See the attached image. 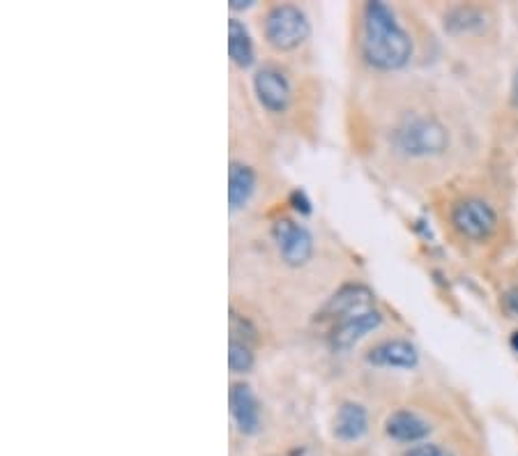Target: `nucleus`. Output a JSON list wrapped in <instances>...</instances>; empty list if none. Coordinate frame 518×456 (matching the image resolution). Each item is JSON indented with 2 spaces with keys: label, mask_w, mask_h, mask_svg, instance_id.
Returning <instances> with one entry per match:
<instances>
[{
  "label": "nucleus",
  "mask_w": 518,
  "mask_h": 456,
  "mask_svg": "<svg viewBox=\"0 0 518 456\" xmlns=\"http://www.w3.org/2000/svg\"><path fill=\"white\" fill-rule=\"evenodd\" d=\"M254 90L261 102L270 113H284L291 104V83L286 74L279 72L277 67H263L254 76Z\"/></svg>",
  "instance_id": "6"
},
{
  "label": "nucleus",
  "mask_w": 518,
  "mask_h": 456,
  "mask_svg": "<svg viewBox=\"0 0 518 456\" xmlns=\"http://www.w3.org/2000/svg\"><path fill=\"white\" fill-rule=\"evenodd\" d=\"M406 456H452V454H449L445 447H440V445L422 443V445L410 447V450L406 452Z\"/></svg>",
  "instance_id": "16"
},
{
  "label": "nucleus",
  "mask_w": 518,
  "mask_h": 456,
  "mask_svg": "<svg viewBox=\"0 0 518 456\" xmlns=\"http://www.w3.org/2000/svg\"><path fill=\"white\" fill-rule=\"evenodd\" d=\"M512 95H514V104H516V109H518V72H516V76H514V90H512Z\"/></svg>",
  "instance_id": "19"
},
{
  "label": "nucleus",
  "mask_w": 518,
  "mask_h": 456,
  "mask_svg": "<svg viewBox=\"0 0 518 456\" xmlns=\"http://www.w3.org/2000/svg\"><path fill=\"white\" fill-rule=\"evenodd\" d=\"M514 348L518 351V332H514Z\"/></svg>",
  "instance_id": "20"
},
{
  "label": "nucleus",
  "mask_w": 518,
  "mask_h": 456,
  "mask_svg": "<svg viewBox=\"0 0 518 456\" xmlns=\"http://www.w3.org/2000/svg\"><path fill=\"white\" fill-rule=\"evenodd\" d=\"M429 431V424L410 410H396L385 422V433L396 443H420L422 438L429 436Z\"/></svg>",
  "instance_id": "11"
},
{
  "label": "nucleus",
  "mask_w": 518,
  "mask_h": 456,
  "mask_svg": "<svg viewBox=\"0 0 518 456\" xmlns=\"http://www.w3.org/2000/svg\"><path fill=\"white\" fill-rule=\"evenodd\" d=\"M396 148L410 157H431L445 152L449 146L447 129L429 116H413L403 120L394 134Z\"/></svg>",
  "instance_id": "2"
},
{
  "label": "nucleus",
  "mask_w": 518,
  "mask_h": 456,
  "mask_svg": "<svg viewBox=\"0 0 518 456\" xmlns=\"http://www.w3.org/2000/svg\"><path fill=\"white\" fill-rule=\"evenodd\" d=\"M362 53L376 70H401L413 58V40L396 24L394 12L385 3H369L364 7Z\"/></svg>",
  "instance_id": "1"
},
{
  "label": "nucleus",
  "mask_w": 518,
  "mask_h": 456,
  "mask_svg": "<svg viewBox=\"0 0 518 456\" xmlns=\"http://www.w3.org/2000/svg\"><path fill=\"white\" fill-rule=\"evenodd\" d=\"M228 53L238 67H249L254 63V42H251L249 30L238 19L228 21Z\"/></svg>",
  "instance_id": "14"
},
{
  "label": "nucleus",
  "mask_w": 518,
  "mask_h": 456,
  "mask_svg": "<svg viewBox=\"0 0 518 456\" xmlns=\"http://www.w3.org/2000/svg\"><path fill=\"white\" fill-rule=\"evenodd\" d=\"M265 40L277 51H293L307 40L311 33L309 19L300 7L277 5L265 17Z\"/></svg>",
  "instance_id": "3"
},
{
  "label": "nucleus",
  "mask_w": 518,
  "mask_h": 456,
  "mask_svg": "<svg viewBox=\"0 0 518 456\" xmlns=\"http://www.w3.org/2000/svg\"><path fill=\"white\" fill-rule=\"evenodd\" d=\"M369 431V415L367 408L360 404H344L337 410V417H334V436H337L341 443H355L360 440L364 433Z\"/></svg>",
  "instance_id": "12"
},
{
  "label": "nucleus",
  "mask_w": 518,
  "mask_h": 456,
  "mask_svg": "<svg viewBox=\"0 0 518 456\" xmlns=\"http://www.w3.org/2000/svg\"><path fill=\"white\" fill-rule=\"evenodd\" d=\"M293 203H295L293 208H295L297 212H302V215H309V212H311L307 196H304L302 192H293Z\"/></svg>",
  "instance_id": "17"
},
{
  "label": "nucleus",
  "mask_w": 518,
  "mask_h": 456,
  "mask_svg": "<svg viewBox=\"0 0 518 456\" xmlns=\"http://www.w3.org/2000/svg\"><path fill=\"white\" fill-rule=\"evenodd\" d=\"M274 245L279 249V256L286 265H304L314 254V238L302 224H295L291 219H279L272 226Z\"/></svg>",
  "instance_id": "4"
},
{
  "label": "nucleus",
  "mask_w": 518,
  "mask_h": 456,
  "mask_svg": "<svg viewBox=\"0 0 518 456\" xmlns=\"http://www.w3.org/2000/svg\"><path fill=\"white\" fill-rule=\"evenodd\" d=\"M373 309V293L367 286H344L339 293H334L330 302L321 311V318H334V321H346L350 316L367 314Z\"/></svg>",
  "instance_id": "7"
},
{
  "label": "nucleus",
  "mask_w": 518,
  "mask_h": 456,
  "mask_svg": "<svg viewBox=\"0 0 518 456\" xmlns=\"http://www.w3.org/2000/svg\"><path fill=\"white\" fill-rule=\"evenodd\" d=\"M367 362L376 364V367L415 369L417 362H420V355H417V348L410 344V341L390 339V341H383V344L373 346L367 355Z\"/></svg>",
  "instance_id": "10"
},
{
  "label": "nucleus",
  "mask_w": 518,
  "mask_h": 456,
  "mask_svg": "<svg viewBox=\"0 0 518 456\" xmlns=\"http://www.w3.org/2000/svg\"><path fill=\"white\" fill-rule=\"evenodd\" d=\"M228 401H231V415L238 431L245 436H256L261 431V406H258L251 387L247 383H235L231 394H228Z\"/></svg>",
  "instance_id": "8"
},
{
  "label": "nucleus",
  "mask_w": 518,
  "mask_h": 456,
  "mask_svg": "<svg viewBox=\"0 0 518 456\" xmlns=\"http://www.w3.org/2000/svg\"><path fill=\"white\" fill-rule=\"evenodd\" d=\"M380 323H383V316H380L376 309L367 311V314L350 316L346 321H339L334 325V330L330 334V344L332 348H337V351H346V348L355 346L364 334L376 330Z\"/></svg>",
  "instance_id": "9"
},
{
  "label": "nucleus",
  "mask_w": 518,
  "mask_h": 456,
  "mask_svg": "<svg viewBox=\"0 0 518 456\" xmlns=\"http://www.w3.org/2000/svg\"><path fill=\"white\" fill-rule=\"evenodd\" d=\"M452 224L463 238L470 240H486L498 226V217L489 203L468 199L454 205Z\"/></svg>",
  "instance_id": "5"
},
{
  "label": "nucleus",
  "mask_w": 518,
  "mask_h": 456,
  "mask_svg": "<svg viewBox=\"0 0 518 456\" xmlns=\"http://www.w3.org/2000/svg\"><path fill=\"white\" fill-rule=\"evenodd\" d=\"M228 367H231L233 374H247L254 367V353L249 351L245 341L231 339V344H228Z\"/></svg>",
  "instance_id": "15"
},
{
  "label": "nucleus",
  "mask_w": 518,
  "mask_h": 456,
  "mask_svg": "<svg viewBox=\"0 0 518 456\" xmlns=\"http://www.w3.org/2000/svg\"><path fill=\"white\" fill-rule=\"evenodd\" d=\"M505 309H507L512 316H518V291H509V293L505 295Z\"/></svg>",
  "instance_id": "18"
},
{
  "label": "nucleus",
  "mask_w": 518,
  "mask_h": 456,
  "mask_svg": "<svg viewBox=\"0 0 518 456\" xmlns=\"http://www.w3.org/2000/svg\"><path fill=\"white\" fill-rule=\"evenodd\" d=\"M256 192V173L242 162H231L228 169V205L233 212L245 208Z\"/></svg>",
  "instance_id": "13"
}]
</instances>
